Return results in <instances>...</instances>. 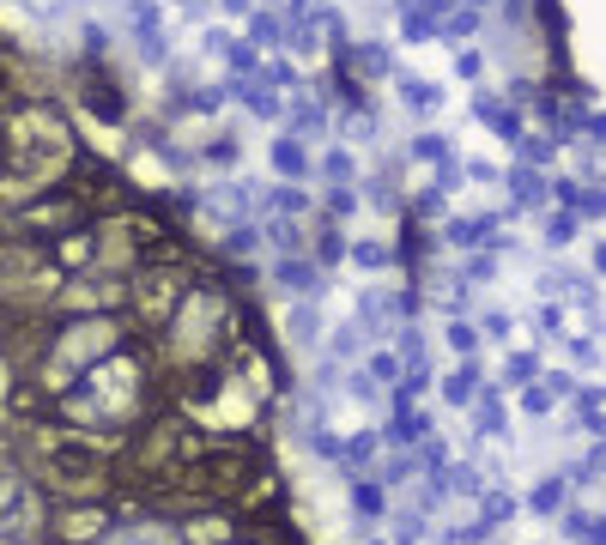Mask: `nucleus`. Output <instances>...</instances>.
<instances>
[{
    "label": "nucleus",
    "mask_w": 606,
    "mask_h": 545,
    "mask_svg": "<svg viewBox=\"0 0 606 545\" xmlns=\"http://www.w3.org/2000/svg\"><path fill=\"white\" fill-rule=\"evenodd\" d=\"M195 267L183 261V249H164V255H152V261H140L134 272H127V285H122V321H127V333L134 340H158L164 328H171V316L188 304V291H195Z\"/></svg>",
    "instance_id": "obj_1"
},
{
    "label": "nucleus",
    "mask_w": 606,
    "mask_h": 545,
    "mask_svg": "<svg viewBox=\"0 0 606 545\" xmlns=\"http://www.w3.org/2000/svg\"><path fill=\"white\" fill-rule=\"evenodd\" d=\"M97 545H183V527H176L171 515L146 510V515H134V522H115Z\"/></svg>",
    "instance_id": "obj_2"
}]
</instances>
